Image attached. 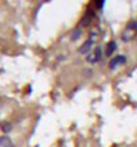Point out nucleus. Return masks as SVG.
Segmentation results:
<instances>
[{
  "label": "nucleus",
  "mask_w": 137,
  "mask_h": 147,
  "mask_svg": "<svg viewBox=\"0 0 137 147\" xmlns=\"http://www.w3.org/2000/svg\"><path fill=\"white\" fill-rule=\"evenodd\" d=\"M94 1H96V7L97 8H102L104 4H105V0H94Z\"/></svg>",
  "instance_id": "obj_9"
},
{
  "label": "nucleus",
  "mask_w": 137,
  "mask_h": 147,
  "mask_svg": "<svg viewBox=\"0 0 137 147\" xmlns=\"http://www.w3.org/2000/svg\"><path fill=\"white\" fill-rule=\"evenodd\" d=\"M0 147H13V143L8 136H0Z\"/></svg>",
  "instance_id": "obj_6"
},
{
  "label": "nucleus",
  "mask_w": 137,
  "mask_h": 147,
  "mask_svg": "<svg viewBox=\"0 0 137 147\" xmlns=\"http://www.w3.org/2000/svg\"><path fill=\"white\" fill-rule=\"evenodd\" d=\"M136 35H137V23L132 22L126 26V28H125L124 32H122V40H124V42H129V40H132Z\"/></svg>",
  "instance_id": "obj_1"
},
{
  "label": "nucleus",
  "mask_w": 137,
  "mask_h": 147,
  "mask_svg": "<svg viewBox=\"0 0 137 147\" xmlns=\"http://www.w3.org/2000/svg\"><path fill=\"white\" fill-rule=\"evenodd\" d=\"M94 46V39H92V38H89L86 42H84V45L80 47V53L81 54H86L89 53L90 50H92V47Z\"/></svg>",
  "instance_id": "obj_4"
},
{
  "label": "nucleus",
  "mask_w": 137,
  "mask_h": 147,
  "mask_svg": "<svg viewBox=\"0 0 137 147\" xmlns=\"http://www.w3.org/2000/svg\"><path fill=\"white\" fill-rule=\"evenodd\" d=\"M116 50H117V43H116L114 40L109 42V43L105 46V57H112V55L116 53Z\"/></svg>",
  "instance_id": "obj_5"
},
{
  "label": "nucleus",
  "mask_w": 137,
  "mask_h": 147,
  "mask_svg": "<svg viewBox=\"0 0 137 147\" xmlns=\"http://www.w3.org/2000/svg\"><path fill=\"white\" fill-rule=\"evenodd\" d=\"M101 58H102V49H101V46H97V47L86 57V61H88L89 63H96V62H98Z\"/></svg>",
  "instance_id": "obj_2"
},
{
  "label": "nucleus",
  "mask_w": 137,
  "mask_h": 147,
  "mask_svg": "<svg viewBox=\"0 0 137 147\" xmlns=\"http://www.w3.org/2000/svg\"><path fill=\"white\" fill-rule=\"evenodd\" d=\"M125 61H126V57H125V55H117V57H114L110 61V63H109V67H110L112 70H113V69H116V67H118L120 65L125 63Z\"/></svg>",
  "instance_id": "obj_3"
},
{
  "label": "nucleus",
  "mask_w": 137,
  "mask_h": 147,
  "mask_svg": "<svg viewBox=\"0 0 137 147\" xmlns=\"http://www.w3.org/2000/svg\"><path fill=\"white\" fill-rule=\"evenodd\" d=\"M81 35H82V31H81L80 28H77V30H74V31L71 32V39H73V40L80 39Z\"/></svg>",
  "instance_id": "obj_7"
},
{
  "label": "nucleus",
  "mask_w": 137,
  "mask_h": 147,
  "mask_svg": "<svg viewBox=\"0 0 137 147\" xmlns=\"http://www.w3.org/2000/svg\"><path fill=\"white\" fill-rule=\"evenodd\" d=\"M1 129H3V132H9V131H11V124H8V123H1Z\"/></svg>",
  "instance_id": "obj_8"
}]
</instances>
